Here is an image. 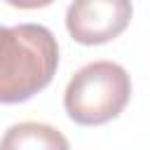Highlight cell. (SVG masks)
Returning a JSON list of instances; mask_svg holds the SVG:
<instances>
[{"label":"cell","mask_w":150,"mask_h":150,"mask_svg":"<svg viewBox=\"0 0 150 150\" xmlns=\"http://www.w3.org/2000/svg\"><path fill=\"white\" fill-rule=\"evenodd\" d=\"M59 68V42L47 26H0V103H23Z\"/></svg>","instance_id":"1"},{"label":"cell","mask_w":150,"mask_h":150,"mask_svg":"<svg viewBox=\"0 0 150 150\" xmlns=\"http://www.w3.org/2000/svg\"><path fill=\"white\" fill-rule=\"evenodd\" d=\"M131 77L115 61L82 66L63 91V108L75 124L96 127L115 120L129 103Z\"/></svg>","instance_id":"2"},{"label":"cell","mask_w":150,"mask_h":150,"mask_svg":"<svg viewBox=\"0 0 150 150\" xmlns=\"http://www.w3.org/2000/svg\"><path fill=\"white\" fill-rule=\"evenodd\" d=\"M131 14L127 0H77L66 9V28L80 45H103L129 26Z\"/></svg>","instance_id":"3"},{"label":"cell","mask_w":150,"mask_h":150,"mask_svg":"<svg viewBox=\"0 0 150 150\" xmlns=\"http://www.w3.org/2000/svg\"><path fill=\"white\" fill-rule=\"evenodd\" d=\"M0 150H70L68 138L45 122L12 124L0 138Z\"/></svg>","instance_id":"4"}]
</instances>
